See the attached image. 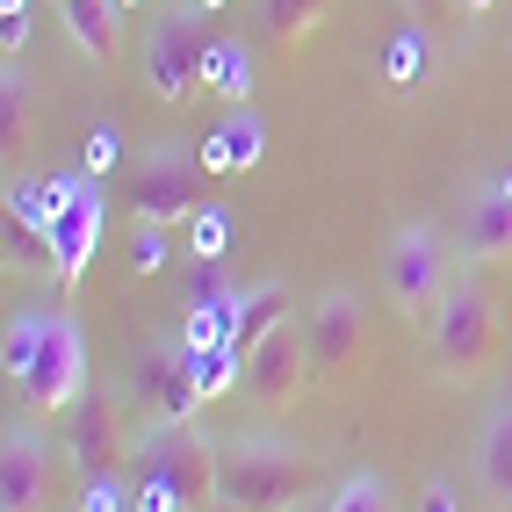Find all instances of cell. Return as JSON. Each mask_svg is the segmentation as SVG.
<instances>
[{"label": "cell", "mask_w": 512, "mask_h": 512, "mask_svg": "<svg viewBox=\"0 0 512 512\" xmlns=\"http://www.w3.org/2000/svg\"><path fill=\"white\" fill-rule=\"evenodd\" d=\"M476 491L512 512V404H491L476 426Z\"/></svg>", "instance_id": "17"}, {"label": "cell", "mask_w": 512, "mask_h": 512, "mask_svg": "<svg viewBox=\"0 0 512 512\" xmlns=\"http://www.w3.org/2000/svg\"><path fill=\"white\" fill-rule=\"evenodd\" d=\"M303 339H311L318 383H332L347 361H361V347H368V318H361V303H354L347 289H325L311 311H303Z\"/></svg>", "instance_id": "12"}, {"label": "cell", "mask_w": 512, "mask_h": 512, "mask_svg": "<svg viewBox=\"0 0 512 512\" xmlns=\"http://www.w3.org/2000/svg\"><path fill=\"white\" fill-rule=\"evenodd\" d=\"M419 512H462V498H455V484H426V498H419Z\"/></svg>", "instance_id": "30"}, {"label": "cell", "mask_w": 512, "mask_h": 512, "mask_svg": "<svg viewBox=\"0 0 512 512\" xmlns=\"http://www.w3.org/2000/svg\"><path fill=\"white\" fill-rule=\"evenodd\" d=\"M116 8H123V15H130V8H145V0H116Z\"/></svg>", "instance_id": "35"}, {"label": "cell", "mask_w": 512, "mask_h": 512, "mask_svg": "<svg viewBox=\"0 0 512 512\" xmlns=\"http://www.w3.org/2000/svg\"><path fill=\"white\" fill-rule=\"evenodd\" d=\"M51 505V440L37 419L8 426L0 448V512H44Z\"/></svg>", "instance_id": "13"}, {"label": "cell", "mask_w": 512, "mask_h": 512, "mask_svg": "<svg viewBox=\"0 0 512 512\" xmlns=\"http://www.w3.org/2000/svg\"><path fill=\"white\" fill-rule=\"evenodd\" d=\"M275 325H289V282H253V289H238L231 296V325H224V347L246 361L253 347Z\"/></svg>", "instance_id": "15"}, {"label": "cell", "mask_w": 512, "mask_h": 512, "mask_svg": "<svg viewBox=\"0 0 512 512\" xmlns=\"http://www.w3.org/2000/svg\"><path fill=\"white\" fill-rule=\"evenodd\" d=\"M311 491H318V462L296 455L289 440H267V433L217 440V498L224 505H238V512H289Z\"/></svg>", "instance_id": "3"}, {"label": "cell", "mask_w": 512, "mask_h": 512, "mask_svg": "<svg viewBox=\"0 0 512 512\" xmlns=\"http://www.w3.org/2000/svg\"><path fill=\"white\" fill-rule=\"evenodd\" d=\"M202 152H188L181 138H159L130 159V217L138 224H195L202 210Z\"/></svg>", "instance_id": "7"}, {"label": "cell", "mask_w": 512, "mask_h": 512, "mask_svg": "<svg viewBox=\"0 0 512 512\" xmlns=\"http://www.w3.org/2000/svg\"><path fill=\"white\" fill-rule=\"evenodd\" d=\"M51 195H58V210H51V267L65 282H80L87 260H94V238H101V174H58Z\"/></svg>", "instance_id": "10"}, {"label": "cell", "mask_w": 512, "mask_h": 512, "mask_svg": "<svg viewBox=\"0 0 512 512\" xmlns=\"http://www.w3.org/2000/svg\"><path fill=\"white\" fill-rule=\"evenodd\" d=\"M498 296L484 282V267H469V275L448 282V296L433 303L426 318V361L440 383H469V375H484L491 354H498Z\"/></svg>", "instance_id": "4"}, {"label": "cell", "mask_w": 512, "mask_h": 512, "mask_svg": "<svg viewBox=\"0 0 512 512\" xmlns=\"http://www.w3.org/2000/svg\"><path fill=\"white\" fill-rule=\"evenodd\" d=\"M260 138H267V130L253 116H224L210 138H202V166H210V174H238V166L260 159Z\"/></svg>", "instance_id": "19"}, {"label": "cell", "mask_w": 512, "mask_h": 512, "mask_svg": "<svg viewBox=\"0 0 512 512\" xmlns=\"http://www.w3.org/2000/svg\"><path fill=\"white\" fill-rule=\"evenodd\" d=\"M455 282V260H448V238H440L433 224H397L390 246H383V289L404 318H433V303L448 296Z\"/></svg>", "instance_id": "8"}, {"label": "cell", "mask_w": 512, "mask_h": 512, "mask_svg": "<svg viewBox=\"0 0 512 512\" xmlns=\"http://www.w3.org/2000/svg\"><path fill=\"white\" fill-rule=\"evenodd\" d=\"M210 94H224V101H246L253 94V51H246V37H217V29H210Z\"/></svg>", "instance_id": "21"}, {"label": "cell", "mask_w": 512, "mask_h": 512, "mask_svg": "<svg viewBox=\"0 0 512 512\" xmlns=\"http://www.w3.org/2000/svg\"><path fill=\"white\" fill-rule=\"evenodd\" d=\"M289 512H332V491H311V498H296Z\"/></svg>", "instance_id": "32"}, {"label": "cell", "mask_w": 512, "mask_h": 512, "mask_svg": "<svg viewBox=\"0 0 512 512\" xmlns=\"http://www.w3.org/2000/svg\"><path fill=\"white\" fill-rule=\"evenodd\" d=\"M325 8H332V0H260V29H267L282 51H303V44L318 37Z\"/></svg>", "instance_id": "20"}, {"label": "cell", "mask_w": 512, "mask_h": 512, "mask_svg": "<svg viewBox=\"0 0 512 512\" xmlns=\"http://www.w3.org/2000/svg\"><path fill=\"white\" fill-rule=\"evenodd\" d=\"M116 159H123V130H116V123H94V138H87V174H109Z\"/></svg>", "instance_id": "28"}, {"label": "cell", "mask_w": 512, "mask_h": 512, "mask_svg": "<svg viewBox=\"0 0 512 512\" xmlns=\"http://www.w3.org/2000/svg\"><path fill=\"white\" fill-rule=\"evenodd\" d=\"M0 361H8V383H15L29 419H65L94 390L87 332H80L73 311H15L8 339H0Z\"/></svg>", "instance_id": "1"}, {"label": "cell", "mask_w": 512, "mask_h": 512, "mask_svg": "<svg viewBox=\"0 0 512 512\" xmlns=\"http://www.w3.org/2000/svg\"><path fill=\"white\" fill-rule=\"evenodd\" d=\"M58 15H65V44H73L87 65H116L123 58V8L116 0H58Z\"/></svg>", "instance_id": "16"}, {"label": "cell", "mask_w": 512, "mask_h": 512, "mask_svg": "<svg viewBox=\"0 0 512 512\" xmlns=\"http://www.w3.org/2000/svg\"><path fill=\"white\" fill-rule=\"evenodd\" d=\"M130 404H123V390H87L73 412H65V433H58V448L73 455V469L80 476H101V469H123V455H130Z\"/></svg>", "instance_id": "9"}, {"label": "cell", "mask_w": 512, "mask_h": 512, "mask_svg": "<svg viewBox=\"0 0 512 512\" xmlns=\"http://www.w3.org/2000/svg\"><path fill=\"white\" fill-rule=\"evenodd\" d=\"M455 0H404V22H419V29H433L440 37V15H448Z\"/></svg>", "instance_id": "29"}, {"label": "cell", "mask_w": 512, "mask_h": 512, "mask_svg": "<svg viewBox=\"0 0 512 512\" xmlns=\"http://www.w3.org/2000/svg\"><path fill=\"white\" fill-rule=\"evenodd\" d=\"M491 8H498V0H455V15H469V22H484Z\"/></svg>", "instance_id": "31"}, {"label": "cell", "mask_w": 512, "mask_h": 512, "mask_svg": "<svg viewBox=\"0 0 512 512\" xmlns=\"http://www.w3.org/2000/svg\"><path fill=\"white\" fill-rule=\"evenodd\" d=\"M455 238H462V260H469V267H512V195H505L498 174L476 181V188L462 195Z\"/></svg>", "instance_id": "14"}, {"label": "cell", "mask_w": 512, "mask_h": 512, "mask_svg": "<svg viewBox=\"0 0 512 512\" xmlns=\"http://www.w3.org/2000/svg\"><path fill=\"white\" fill-rule=\"evenodd\" d=\"M231 296L238 289H224V260H195V275L181 289V311H231Z\"/></svg>", "instance_id": "23"}, {"label": "cell", "mask_w": 512, "mask_h": 512, "mask_svg": "<svg viewBox=\"0 0 512 512\" xmlns=\"http://www.w3.org/2000/svg\"><path fill=\"white\" fill-rule=\"evenodd\" d=\"M498 181H505V195H512V159H505V166H498Z\"/></svg>", "instance_id": "34"}, {"label": "cell", "mask_w": 512, "mask_h": 512, "mask_svg": "<svg viewBox=\"0 0 512 512\" xmlns=\"http://www.w3.org/2000/svg\"><path fill=\"white\" fill-rule=\"evenodd\" d=\"M332 512H397V505H390V484L375 469H354L347 484H332Z\"/></svg>", "instance_id": "22"}, {"label": "cell", "mask_w": 512, "mask_h": 512, "mask_svg": "<svg viewBox=\"0 0 512 512\" xmlns=\"http://www.w3.org/2000/svg\"><path fill=\"white\" fill-rule=\"evenodd\" d=\"M145 87L166 101V109L210 94V29H202V15L188 8V0L159 8L152 29H145Z\"/></svg>", "instance_id": "6"}, {"label": "cell", "mask_w": 512, "mask_h": 512, "mask_svg": "<svg viewBox=\"0 0 512 512\" xmlns=\"http://www.w3.org/2000/svg\"><path fill=\"white\" fill-rule=\"evenodd\" d=\"M224 246H231V224H224L217 210H195V224H188V260H224Z\"/></svg>", "instance_id": "25"}, {"label": "cell", "mask_w": 512, "mask_h": 512, "mask_svg": "<svg viewBox=\"0 0 512 512\" xmlns=\"http://www.w3.org/2000/svg\"><path fill=\"white\" fill-rule=\"evenodd\" d=\"M210 512H238V505H224V498H217V505H210Z\"/></svg>", "instance_id": "36"}, {"label": "cell", "mask_w": 512, "mask_h": 512, "mask_svg": "<svg viewBox=\"0 0 512 512\" xmlns=\"http://www.w3.org/2000/svg\"><path fill=\"white\" fill-rule=\"evenodd\" d=\"M303 383H318V368H311V339H303V318L275 325L260 339V347L246 354V397L267 404V412H282V404L303 397Z\"/></svg>", "instance_id": "11"}, {"label": "cell", "mask_w": 512, "mask_h": 512, "mask_svg": "<svg viewBox=\"0 0 512 512\" xmlns=\"http://www.w3.org/2000/svg\"><path fill=\"white\" fill-rule=\"evenodd\" d=\"M8 94H0V123H8V145H22V130H29V80L15 73V58H8V80H0Z\"/></svg>", "instance_id": "26"}, {"label": "cell", "mask_w": 512, "mask_h": 512, "mask_svg": "<svg viewBox=\"0 0 512 512\" xmlns=\"http://www.w3.org/2000/svg\"><path fill=\"white\" fill-rule=\"evenodd\" d=\"M166 231L174 224H138L130 231V267H138V275H159L166 267Z\"/></svg>", "instance_id": "27"}, {"label": "cell", "mask_w": 512, "mask_h": 512, "mask_svg": "<svg viewBox=\"0 0 512 512\" xmlns=\"http://www.w3.org/2000/svg\"><path fill=\"white\" fill-rule=\"evenodd\" d=\"M188 8H195V15H217V8H224V0H188Z\"/></svg>", "instance_id": "33"}, {"label": "cell", "mask_w": 512, "mask_h": 512, "mask_svg": "<svg viewBox=\"0 0 512 512\" xmlns=\"http://www.w3.org/2000/svg\"><path fill=\"white\" fill-rule=\"evenodd\" d=\"M130 512H210L217 505V440L195 419L145 426L123 455Z\"/></svg>", "instance_id": "2"}, {"label": "cell", "mask_w": 512, "mask_h": 512, "mask_svg": "<svg viewBox=\"0 0 512 512\" xmlns=\"http://www.w3.org/2000/svg\"><path fill=\"white\" fill-rule=\"evenodd\" d=\"M73 512H130V476H123V469L80 476V505H73Z\"/></svg>", "instance_id": "24"}, {"label": "cell", "mask_w": 512, "mask_h": 512, "mask_svg": "<svg viewBox=\"0 0 512 512\" xmlns=\"http://www.w3.org/2000/svg\"><path fill=\"white\" fill-rule=\"evenodd\" d=\"M426 80H433V29L404 22L390 37V51H383V87L390 94H419Z\"/></svg>", "instance_id": "18"}, {"label": "cell", "mask_w": 512, "mask_h": 512, "mask_svg": "<svg viewBox=\"0 0 512 512\" xmlns=\"http://www.w3.org/2000/svg\"><path fill=\"white\" fill-rule=\"evenodd\" d=\"M123 404L138 426H181L202 404V347L195 339H159V347L138 354V368L123 375Z\"/></svg>", "instance_id": "5"}]
</instances>
